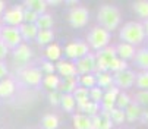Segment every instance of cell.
Here are the masks:
<instances>
[{
  "instance_id": "cell-1",
  "label": "cell",
  "mask_w": 148,
  "mask_h": 129,
  "mask_svg": "<svg viewBox=\"0 0 148 129\" xmlns=\"http://www.w3.org/2000/svg\"><path fill=\"white\" fill-rule=\"evenodd\" d=\"M97 21H98L101 28L112 32V31L119 28V25L122 22V15H120V10L116 6L103 5V6H100V9L97 12Z\"/></svg>"
},
{
  "instance_id": "cell-2",
  "label": "cell",
  "mask_w": 148,
  "mask_h": 129,
  "mask_svg": "<svg viewBox=\"0 0 148 129\" xmlns=\"http://www.w3.org/2000/svg\"><path fill=\"white\" fill-rule=\"evenodd\" d=\"M119 37H120V43H126V44H131L135 47V46H139L145 40V31L141 22L129 21V22L122 25L119 31Z\"/></svg>"
},
{
  "instance_id": "cell-3",
  "label": "cell",
  "mask_w": 148,
  "mask_h": 129,
  "mask_svg": "<svg viewBox=\"0 0 148 129\" xmlns=\"http://www.w3.org/2000/svg\"><path fill=\"white\" fill-rule=\"evenodd\" d=\"M110 40H112V32H109L107 30L101 28L100 25L91 28V31L88 32V37H87V44L90 47V50L92 49L95 53L109 47L110 44Z\"/></svg>"
},
{
  "instance_id": "cell-4",
  "label": "cell",
  "mask_w": 148,
  "mask_h": 129,
  "mask_svg": "<svg viewBox=\"0 0 148 129\" xmlns=\"http://www.w3.org/2000/svg\"><path fill=\"white\" fill-rule=\"evenodd\" d=\"M90 12L85 6H75L68 12V22L72 28H82L88 24Z\"/></svg>"
},
{
  "instance_id": "cell-5",
  "label": "cell",
  "mask_w": 148,
  "mask_h": 129,
  "mask_svg": "<svg viewBox=\"0 0 148 129\" xmlns=\"http://www.w3.org/2000/svg\"><path fill=\"white\" fill-rule=\"evenodd\" d=\"M2 22L6 27H19L24 22V5H15L5 10Z\"/></svg>"
},
{
  "instance_id": "cell-6",
  "label": "cell",
  "mask_w": 148,
  "mask_h": 129,
  "mask_svg": "<svg viewBox=\"0 0 148 129\" xmlns=\"http://www.w3.org/2000/svg\"><path fill=\"white\" fill-rule=\"evenodd\" d=\"M75 68H76V73L78 75H90V73H95L97 72V62H95V54L94 53H88L87 56H84L78 60H75Z\"/></svg>"
},
{
  "instance_id": "cell-7",
  "label": "cell",
  "mask_w": 148,
  "mask_h": 129,
  "mask_svg": "<svg viewBox=\"0 0 148 129\" xmlns=\"http://www.w3.org/2000/svg\"><path fill=\"white\" fill-rule=\"evenodd\" d=\"M0 40L8 46V49H16L19 44H22V37L18 30V27H6L3 25L2 34H0Z\"/></svg>"
},
{
  "instance_id": "cell-8",
  "label": "cell",
  "mask_w": 148,
  "mask_h": 129,
  "mask_svg": "<svg viewBox=\"0 0 148 129\" xmlns=\"http://www.w3.org/2000/svg\"><path fill=\"white\" fill-rule=\"evenodd\" d=\"M135 78H136V73L128 68L125 71L113 73V84H114V87H117L120 91L128 90L135 84Z\"/></svg>"
},
{
  "instance_id": "cell-9",
  "label": "cell",
  "mask_w": 148,
  "mask_h": 129,
  "mask_svg": "<svg viewBox=\"0 0 148 129\" xmlns=\"http://www.w3.org/2000/svg\"><path fill=\"white\" fill-rule=\"evenodd\" d=\"M117 57L116 56V49L109 46V47H106L100 51L95 53V62H97V72H107V66H109V63ZM95 72V73H97Z\"/></svg>"
},
{
  "instance_id": "cell-10",
  "label": "cell",
  "mask_w": 148,
  "mask_h": 129,
  "mask_svg": "<svg viewBox=\"0 0 148 129\" xmlns=\"http://www.w3.org/2000/svg\"><path fill=\"white\" fill-rule=\"evenodd\" d=\"M34 53L32 49L27 44V43H22L19 44L13 51H12V57H13V63L16 66H25V64L29 63V60L32 59Z\"/></svg>"
},
{
  "instance_id": "cell-11",
  "label": "cell",
  "mask_w": 148,
  "mask_h": 129,
  "mask_svg": "<svg viewBox=\"0 0 148 129\" xmlns=\"http://www.w3.org/2000/svg\"><path fill=\"white\" fill-rule=\"evenodd\" d=\"M21 79L28 87H38L43 82V72L40 68H24L21 72Z\"/></svg>"
},
{
  "instance_id": "cell-12",
  "label": "cell",
  "mask_w": 148,
  "mask_h": 129,
  "mask_svg": "<svg viewBox=\"0 0 148 129\" xmlns=\"http://www.w3.org/2000/svg\"><path fill=\"white\" fill-rule=\"evenodd\" d=\"M119 93H120V90L117 87H114V85L110 87V88H107V90H104V95H103V100L100 103L101 112L110 113L114 109V107H116V98H117Z\"/></svg>"
},
{
  "instance_id": "cell-13",
  "label": "cell",
  "mask_w": 148,
  "mask_h": 129,
  "mask_svg": "<svg viewBox=\"0 0 148 129\" xmlns=\"http://www.w3.org/2000/svg\"><path fill=\"white\" fill-rule=\"evenodd\" d=\"M112 128H113V123L107 112L100 110L97 116L91 117V129H112Z\"/></svg>"
},
{
  "instance_id": "cell-14",
  "label": "cell",
  "mask_w": 148,
  "mask_h": 129,
  "mask_svg": "<svg viewBox=\"0 0 148 129\" xmlns=\"http://www.w3.org/2000/svg\"><path fill=\"white\" fill-rule=\"evenodd\" d=\"M75 101H76V109H78V113H81L84 110V107L87 106V103L90 101V90L81 87V85H78L76 90L72 93Z\"/></svg>"
},
{
  "instance_id": "cell-15",
  "label": "cell",
  "mask_w": 148,
  "mask_h": 129,
  "mask_svg": "<svg viewBox=\"0 0 148 129\" xmlns=\"http://www.w3.org/2000/svg\"><path fill=\"white\" fill-rule=\"evenodd\" d=\"M56 72L60 73L62 78H69V76H78L75 63L69 60H59L56 63Z\"/></svg>"
},
{
  "instance_id": "cell-16",
  "label": "cell",
  "mask_w": 148,
  "mask_h": 129,
  "mask_svg": "<svg viewBox=\"0 0 148 129\" xmlns=\"http://www.w3.org/2000/svg\"><path fill=\"white\" fill-rule=\"evenodd\" d=\"M114 49H116V56L120 60H123V62L132 60L135 53H136V49L134 46H131V44H126V43H119Z\"/></svg>"
},
{
  "instance_id": "cell-17",
  "label": "cell",
  "mask_w": 148,
  "mask_h": 129,
  "mask_svg": "<svg viewBox=\"0 0 148 129\" xmlns=\"http://www.w3.org/2000/svg\"><path fill=\"white\" fill-rule=\"evenodd\" d=\"M142 113H144V109H142L141 106H138L135 101H132V103L125 109V117H126V120L131 122V123L138 122V120L142 117Z\"/></svg>"
},
{
  "instance_id": "cell-18",
  "label": "cell",
  "mask_w": 148,
  "mask_h": 129,
  "mask_svg": "<svg viewBox=\"0 0 148 129\" xmlns=\"http://www.w3.org/2000/svg\"><path fill=\"white\" fill-rule=\"evenodd\" d=\"M78 76H69V78H63L60 79V85H59V88L57 91L60 94H72L76 87H78Z\"/></svg>"
},
{
  "instance_id": "cell-19",
  "label": "cell",
  "mask_w": 148,
  "mask_h": 129,
  "mask_svg": "<svg viewBox=\"0 0 148 129\" xmlns=\"http://www.w3.org/2000/svg\"><path fill=\"white\" fill-rule=\"evenodd\" d=\"M19 32H21V37H22V41H32L37 38V34H38V28L35 24H21L18 27Z\"/></svg>"
},
{
  "instance_id": "cell-20",
  "label": "cell",
  "mask_w": 148,
  "mask_h": 129,
  "mask_svg": "<svg viewBox=\"0 0 148 129\" xmlns=\"http://www.w3.org/2000/svg\"><path fill=\"white\" fill-rule=\"evenodd\" d=\"M16 91V84L10 78H5L0 81V97L2 98H9L15 94Z\"/></svg>"
},
{
  "instance_id": "cell-21",
  "label": "cell",
  "mask_w": 148,
  "mask_h": 129,
  "mask_svg": "<svg viewBox=\"0 0 148 129\" xmlns=\"http://www.w3.org/2000/svg\"><path fill=\"white\" fill-rule=\"evenodd\" d=\"M22 5H24L25 9L32 10V12L37 13V15H43V13H46V10H47L46 0H25Z\"/></svg>"
},
{
  "instance_id": "cell-22",
  "label": "cell",
  "mask_w": 148,
  "mask_h": 129,
  "mask_svg": "<svg viewBox=\"0 0 148 129\" xmlns=\"http://www.w3.org/2000/svg\"><path fill=\"white\" fill-rule=\"evenodd\" d=\"M132 60L135 63V66L139 68L141 71H148V49L136 50V53H135Z\"/></svg>"
},
{
  "instance_id": "cell-23",
  "label": "cell",
  "mask_w": 148,
  "mask_h": 129,
  "mask_svg": "<svg viewBox=\"0 0 148 129\" xmlns=\"http://www.w3.org/2000/svg\"><path fill=\"white\" fill-rule=\"evenodd\" d=\"M95 81H97V87L101 90H107L113 87V75L109 72H97L95 73Z\"/></svg>"
},
{
  "instance_id": "cell-24",
  "label": "cell",
  "mask_w": 148,
  "mask_h": 129,
  "mask_svg": "<svg viewBox=\"0 0 148 129\" xmlns=\"http://www.w3.org/2000/svg\"><path fill=\"white\" fill-rule=\"evenodd\" d=\"M40 125H41V129H57L60 125V119L54 113H47L41 117Z\"/></svg>"
},
{
  "instance_id": "cell-25",
  "label": "cell",
  "mask_w": 148,
  "mask_h": 129,
  "mask_svg": "<svg viewBox=\"0 0 148 129\" xmlns=\"http://www.w3.org/2000/svg\"><path fill=\"white\" fill-rule=\"evenodd\" d=\"M73 128L75 129H91V117H88L84 113H75L73 115Z\"/></svg>"
},
{
  "instance_id": "cell-26",
  "label": "cell",
  "mask_w": 148,
  "mask_h": 129,
  "mask_svg": "<svg viewBox=\"0 0 148 129\" xmlns=\"http://www.w3.org/2000/svg\"><path fill=\"white\" fill-rule=\"evenodd\" d=\"M53 38H54V32L53 30H40L38 34H37V38L35 41L38 43L40 46H49L53 43Z\"/></svg>"
},
{
  "instance_id": "cell-27",
  "label": "cell",
  "mask_w": 148,
  "mask_h": 129,
  "mask_svg": "<svg viewBox=\"0 0 148 129\" xmlns=\"http://www.w3.org/2000/svg\"><path fill=\"white\" fill-rule=\"evenodd\" d=\"M46 57L49 59V62H59L60 57H62V49L59 44H56V43H51V44H49L46 47V51H44Z\"/></svg>"
},
{
  "instance_id": "cell-28",
  "label": "cell",
  "mask_w": 148,
  "mask_h": 129,
  "mask_svg": "<svg viewBox=\"0 0 148 129\" xmlns=\"http://www.w3.org/2000/svg\"><path fill=\"white\" fill-rule=\"evenodd\" d=\"M37 28L38 30H51L53 25H54V19L50 13H43V15H40L38 19H37V22H35Z\"/></svg>"
},
{
  "instance_id": "cell-29",
  "label": "cell",
  "mask_w": 148,
  "mask_h": 129,
  "mask_svg": "<svg viewBox=\"0 0 148 129\" xmlns=\"http://www.w3.org/2000/svg\"><path fill=\"white\" fill-rule=\"evenodd\" d=\"M60 107L66 113H72L75 109H76V101L73 98L72 94H62V98H60Z\"/></svg>"
},
{
  "instance_id": "cell-30",
  "label": "cell",
  "mask_w": 148,
  "mask_h": 129,
  "mask_svg": "<svg viewBox=\"0 0 148 129\" xmlns=\"http://www.w3.org/2000/svg\"><path fill=\"white\" fill-rule=\"evenodd\" d=\"M43 85H44L47 90H50V91H56L59 88V85H60V78L56 73H53V75H44L43 76Z\"/></svg>"
},
{
  "instance_id": "cell-31",
  "label": "cell",
  "mask_w": 148,
  "mask_h": 129,
  "mask_svg": "<svg viewBox=\"0 0 148 129\" xmlns=\"http://www.w3.org/2000/svg\"><path fill=\"white\" fill-rule=\"evenodd\" d=\"M132 9L135 10V13L142 18L144 21L148 19V2H145V0H139V2H135L132 5Z\"/></svg>"
},
{
  "instance_id": "cell-32",
  "label": "cell",
  "mask_w": 148,
  "mask_h": 129,
  "mask_svg": "<svg viewBox=\"0 0 148 129\" xmlns=\"http://www.w3.org/2000/svg\"><path fill=\"white\" fill-rule=\"evenodd\" d=\"M78 84L81 87L91 90L94 87H97V81H95V73H90V75H82L78 78Z\"/></svg>"
},
{
  "instance_id": "cell-33",
  "label": "cell",
  "mask_w": 148,
  "mask_h": 129,
  "mask_svg": "<svg viewBox=\"0 0 148 129\" xmlns=\"http://www.w3.org/2000/svg\"><path fill=\"white\" fill-rule=\"evenodd\" d=\"M125 69H128V63L123 62V60H120L119 57H114V59L109 63V66H107V72H109V73H110V72L116 73V72H120V71H125Z\"/></svg>"
},
{
  "instance_id": "cell-34",
  "label": "cell",
  "mask_w": 148,
  "mask_h": 129,
  "mask_svg": "<svg viewBox=\"0 0 148 129\" xmlns=\"http://www.w3.org/2000/svg\"><path fill=\"white\" fill-rule=\"evenodd\" d=\"M131 103H132V98H131V95L128 93H125V91H120L119 93V95L116 98V107H117V109L125 110Z\"/></svg>"
},
{
  "instance_id": "cell-35",
  "label": "cell",
  "mask_w": 148,
  "mask_h": 129,
  "mask_svg": "<svg viewBox=\"0 0 148 129\" xmlns=\"http://www.w3.org/2000/svg\"><path fill=\"white\" fill-rule=\"evenodd\" d=\"M135 85L139 90L148 91V71H142L139 73H136L135 78Z\"/></svg>"
},
{
  "instance_id": "cell-36",
  "label": "cell",
  "mask_w": 148,
  "mask_h": 129,
  "mask_svg": "<svg viewBox=\"0 0 148 129\" xmlns=\"http://www.w3.org/2000/svg\"><path fill=\"white\" fill-rule=\"evenodd\" d=\"M100 104H97V103H94V101H88L87 103V106L84 107V110L81 112V113H84V115H87L88 117H94V116H97L98 113H100Z\"/></svg>"
},
{
  "instance_id": "cell-37",
  "label": "cell",
  "mask_w": 148,
  "mask_h": 129,
  "mask_svg": "<svg viewBox=\"0 0 148 129\" xmlns=\"http://www.w3.org/2000/svg\"><path fill=\"white\" fill-rule=\"evenodd\" d=\"M109 115H110V119H112V123H113V125H122V123L126 120V117H125V110H120V109H117V107H114V109H113Z\"/></svg>"
},
{
  "instance_id": "cell-38",
  "label": "cell",
  "mask_w": 148,
  "mask_h": 129,
  "mask_svg": "<svg viewBox=\"0 0 148 129\" xmlns=\"http://www.w3.org/2000/svg\"><path fill=\"white\" fill-rule=\"evenodd\" d=\"M75 46H76V60L90 53V47L87 44V41H75Z\"/></svg>"
},
{
  "instance_id": "cell-39",
  "label": "cell",
  "mask_w": 148,
  "mask_h": 129,
  "mask_svg": "<svg viewBox=\"0 0 148 129\" xmlns=\"http://www.w3.org/2000/svg\"><path fill=\"white\" fill-rule=\"evenodd\" d=\"M132 101H135L138 106L142 107V109H144V107H148V91L139 90V91L135 94V98H134Z\"/></svg>"
},
{
  "instance_id": "cell-40",
  "label": "cell",
  "mask_w": 148,
  "mask_h": 129,
  "mask_svg": "<svg viewBox=\"0 0 148 129\" xmlns=\"http://www.w3.org/2000/svg\"><path fill=\"white\" fill-rule=\"evenodd\" d=\"M103 95H104V90H101L98 87H94V88L90 90V101H94V103L100 104L101 100H103Z\"/></svg>"
},
{
  "instance_id": "cell-41",
  "label": "cell",
  "mask_w": 148,
  "mask_h": 129,
  "mask_svg": "<svg viewBox=\"0 0 148 129\" xmlns=\"http://www.w3.org/2000/svg\"><path fill=\"white\" fill-rule=\"evenodd\" d=\"M41 72L46 73V75H53L56 72V64L53 62H49V60H43L41 62Z\"/></svg>"
},
{
  "instance_id": "cell-42",
  "label": "cell",
  "mask_w": 148,
  "mask_h": 129,
  "mask_svg": "<svg viewBox=\"0 0 148 129\" xmlns=\"http://www.w3.org/2000/svg\"><path fill=\"white\" fill-rule=\"evenodd\" d=\"M40 15L34 13L32 10H28L24 8V22L22 24H35L37 22V19H38Z\"/></svg>"
},
{
  "instance_id": "cell-43",
  "label": "cell",
  "mask_w": 148,
  "mask_h": 129,
  "mask_svg": "<svg viewBox=\"0 0 148 129\" xmlns=\"http://www.w3.org/2000/svg\"><path fill=\"white\" fill-rule=\"evenodd\" d=\"M49 103L51 104V106H54V107H59L60 106V98H62V94L56 90V91H50L49 93Z\"/></svg>"
},
{
  "instance_id": "cell-44",
  "label": "cell",
  "mask_w": 148,
  "mask_h": 129,
  "mask_svg": "<svg viewBox=\"0 0 148 129\" xmlns=\"http://www.w3.org/2000/svg\"><path fill=\"white\" fill-rule=\"evenodd\" d=\"M65 54H66L68 59L76 60V46H75V41L69 43V44L65 47Z\"/></svg>"
},
{
  "instance_id": "cell-45",
  "label": "cell",
  "mask_w": 148,
  "mask_h": 129,
  "mask_svg": "<svg viewBox=\"0 0 148 129\" xmlns=\"http://www.w3.org/2000/svg\"><path fill=\"white\" fill-rule=\"evenodd\" d=\"M8 54H9V49H8V46L5 44L2 40H0V62H5V59H6Z\"/></svg>"
},
{
  "instance_id": "cell-46",
  "label": "cell",
  "mask_w": 148,
  "mask_h": 129,
  "mask_svg": "<svg viewBox=\"0 0 148 129\" xmlns=\"http://www.w3.org/2000/svg\"><path fill=\"white\" fill-rule=\"evenodd\" d=\"M8 72H9V69H8L6 62H0V81L8 78Z\"/></svg>"
},
{
  "instance_id": "cell-47",
  "label": "cell",
  "mask_w": 148,
  "mask_h": 129,
  "mask_svg": "<svg viewBox=\"0 0 148 129\" xmlns=\"http://www.w3.org/2000/svg\"><path fill=\"white\" fill-rule=\"evenodd\" d=\"M46 3H47V8L49 6H59V5H62V0H46Z\"/></svg>"
},
{
  "instance_id": "cell-48",
  "label": "cell",
  "mask_w": 148,
  "mask_h": 129,
  "mask_svg": "<svg viewBox=\"0 0 148 129\" xmlns=\"http://www.w3.org/2000/svg\"><path fill=\"white\" fill-rule=\"evenodd\" d=\"M5 10H6V3L3 2V0H0V19H2V16H3Z\"/></svg>"
},
{
  "instance_id": "cell-49",
  "label": "cell",
  "mask_w": 148,
  "mask_h": 129,
  "mask_svg": "<svg viewBox=\"0 0 148 129\" xmlns=\"http://www.w3.org/2000/svg\"><path fill=\"white\" fill-rule=\"evenodd\" d=\"M141 122H142V123H145V125H148V109H147V110H144L142 117H141Z\"/></svg>"
},
{
  "instance_id": "cell-50",
  "label": "cell",
  "mask_w": 148,
  "mask_h": 129,
  "mask_svg": "<svg viewBox=\"0 0 148 129\" xmlns=\"http://www.w3.org/2000/svg\"><path fill=\"white\" fill-rule=\"evenodd\" d=\"M142 27H144V31H145V38H148V19H147V21H144Z\"/></svg>"
},
{
  "instance_id": "cell-51",
  "label": "cell",
  "mask_w": 148,
  "mask_h": 129,
  "mask_svg": "<svg viewBox=\"0 0 148 129\" xmlns=\"http://www.w3.org/2000/svg\"><path fill=\"white\" fill-rule=\"evenodd\" d=\"M66 5H69V6L75 8V6H78V2H76V0H68V2H66Z\"/></svg>"
},
{
  "instance_id": "cell-52",
  "label": "cell",
  "mask_w": 148,
  "mask_h": 129,
  "mask_svg": "<svg viewBox=\"0 0 148 129\" xmlns=\"http://www.w3.org/2000/svg\"><path fill=\"white\" fill-rule=\"evenodd\" d=\"M2 28H3V25H2V24H0V34H2Z\"/></svg>"
},
{
  "instance_id": "cell-53",
  "label": "cell",
  "mask_w": 148,
  "mask_h": 129,
  "mask_svg": "<svg viewBox=\"0 0 148 129\" xmlns=\"http://www.w3.org/2000/svg\"><path fill=\"white\" fill-rule=\"evenodd\" d=\"M31 129H34V128H31Z\"/></svg>"
},
{
  "instance_id": "cell-54",
  "label": "cell",
  "mask_w": 148,
  "mask_h": 129,
  "mask_svg": "<svg viewBox=\"0 0 148 129\" xmlns=\"http://www.w3.org/2000/svg\"><path fill=\"white\" fill-rule=\"evenodd\" d=\"M2 129H3V128H2Z\"/></svg>"
},
{
  "instance_id": "cell-55",
  "label": "cell",
  "mask_w": 148,
  "mask_h": 129,
  "mask_svg": "<svg viewBox=\"0 0 148 129\" xmlns=\"http://www.w3.org/2000/svg\"><path fill=\"white\" fill-rule=\"evenodd\" d=\"M147 49H148V47H147Z\"/></svg>"
}]
</instances>
